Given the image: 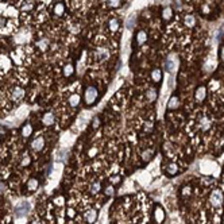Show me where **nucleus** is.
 I'll return each instance as SVG.
<instances>
[{
	"label": "nucleus",
	"instance_id": "nucleus-1",
	"mask_svg": "<svg viewBox=\"0 0 224 224\" xmlns=\"http://www.w3.org/2000/svg\"><path fill=\"white\" fill-rule=\"evenodd\" d=\"M97 99V89L94 86H88L85 91V103L86 104H93Z\"/></svg>",
	"mask_w": 224,
	"mask_h": 224
},
{
	"label": "nucleus",
	"instance_id": "nucleus-2",
	"mask_svg": "<svg viewBox=\"0 0 224 224\" xmlns=\"http://www.w3.org/2000/svg\"><path fill=\"white\" fill-rule=\"evenodd\" d=\"M209 201H211V204H212V207L219 208L221 205V202H223V196H221V193L219 190H215L212 194H211Z\"/></svg>",
	"mask_w": 224,
	"mask_h": 224
},
{
	"label": "nucleus",
	"instance_id": "nucleus-3",
	"mask_svg": "<svg viewBox=\"0 0 224 224\" xmlns=\"http://www.w3.org/2000/svg\"><path fill=\"white\" fill-rule=\"evenodd\" d=\"M31 147H32V150H34V151H40L43 147H45V139H43L42 136H38L37 139L32 140Z\"/></svg>",
	"mask_w": 224,
	"mask_h": 224
},
{
	"label": "nucleus",
	"instance_id": "nucleus-4",
	"mask_svg": "<svg viewBox=\"0 0 224 224\" xmlns=\"http://www.w3.org/2000/svg\"><path fill=\"white\" fill-rule=\"evenodd\" d=\"M24 96V91L22 88H19V86H16V88L12 89V92H11V97H12L13 101H19V100H22Z\"/></svg>",
	"mask_w": 224,
	"mask_h": 224
},
{
	"label": "nucleus",
	"instance_id": "nucleus-5",
	"mask_svg": "<svg viewBox=\"0 0 224 224\" xmlns=\"http://www.w3.org/2000/svg\"><path fill=\"white\" fill-rule=\"evenodd\" d=\"M67 101H69V105L72 108H76L80 105V101H81V97L78 93H72L69 96V99H67Z\"/></svg>",
	"mask_w": 224,
	"mask_h": 224
},
{
	"label": "nucleus",
	"instance_id": "nucleus-6",
	"mask_svg": "<svg viewBox=\"0 0 224 224\" xmlns=\"http://www.w3.org/2000/svg\"><path fill=\"white\" fill-rule=\"evenodd\" d=\"M97 217V212L94 209H88L85 213H84V219H85L88 223H93Z\"/></svg>",
	"mask_w": 224,
	"mask_h": 224
},
{
	"label": "nucleus",
	"instance_id": "nucleus-7",
	"mask_svg": "<svg viewBox=\"0 0 224 224\" xmlns=\"http://www.w3.org/2000/svg\"><path fill=\"white\" fill-rule=\"evenodd\" d=\"M28 204H27V202H20V204L18 205V207H16V215L18 216H23V215H26L27 212H28Z\"/></svg>",
	"mask_w": 224,
	"mask_h": 224
},
{
	"label": "nucleus",
	"instance_id": "nucleus-8",
	"mask_svg": "<svg viewBox=\"0 0 224 224\" xmlns=\"http://www.w3.org/2000/svg\"><path fill=\"white\" fill-rule=\"evenodd\" d=\"M53 11H54V15L62 16L65 13V5L62 4V3H55V4H54Z\"/></svg>",
	"mask_w": 224,
	"mask_h": 224
},
{
	"label": "nucleus",
	"instance_id": "nucleus-9",
	"mask_svg": "<svg viewBox=\"0 0 224 224\" xmlns=\"http://www.w3.org/2000/svg\"><path fill=\"white\" fill-rule=\"evenodd\" d=\"M207 96V91H205V86H199L196 91V100L197 101H202Z\"/></svg>",
	"mask_w": 224,
	"mask_h": 224
},
{
	"label": "nucleus",
	"instance_id": "nucleus-10",
	"mask_svg": "<svg viewBox=\"0 0 224 224\" xmlns=\"http://www.w3.org/2000/svg\"><path fill=\"white\" fill-rule=\"evenodd\" d=\"M146 40H147V34H146V31L140 30V31L136 34V43L140 46V45H143Z\"/></svg>",
	"mask_w": 224,
	"mask_h": 224
},
{
	"label": "nucleus",
	"instance_id": "nucleus-11",
	"mask_svg": "<svg viewBox=\"0 0 224 224\" xmlns=\"http://www.w3.org/2000/svg\"><path fill=\"white\" fill-rule=\"evenodd\" d=\"M42 123L46 124V126H50V124H53L54 123V115L51 112L45 113V115H43V118H42Z\"/></svg>",
	"mask_w": 224,
	"mask_h": 224
},
{
	"label": "nucleus",
	"instance_id": "nucleus-12",
	"mask_svg": "<svg viewBox=\"0 0 224 224\" xmlns=\"http://www.w3.org/2000/svg\"><path fill=\"white\" fill-rule=\"evenodd\" d=\"M162 18L165 19V20H170V19L173 18V10L170 7H166L163 8V11H162Z\"/></svg>",
	"mask_w": 224,
	"mask_h": 224
},
{
	"label": "nucleus",
	"instance_id": "nucleus-13",
	"mask_svg": "<svg viewBox=\"0 0 224 224\" xmlns=\"http://www.w3.org/2000/svg\"><path fill=\"white\" fill-rule=\"evenodd\" d=\"M184 23H185V26H188V27H193L194 23H196V19L193 18V15H185Z\"/></svg>",
	"mask_w": 224,
	"mask_h": 224
},
{
	"label": "nucleus",
	"instance_id": "nucleus-14",
	"mask_svg": "<svg viewBox=\"0 0 224 224\" xmlns=\"http://www.w3.org/2000/svg\"><path fill=\"white\" fill-rule=\"evenodd\" d=\"M74 73V67H73V65L67 64L64 66V76L65 77H70V76Z\"/></svg>",
	"mask_w": 224,
	"mask_h": 224
},
{
	"label": "nucleus",
	"instance_id": "nucleus-15",
	"mask_svg": "<svg viewBox=\"0 0 224 224\" xmlns=\"http://www.w3.org/2000/svg\"><path fill=\"white\" fill-rule=\"evenodd\" d=\"M31 132H32V127H31V124L27 123L26 126H23V128H22V135H23L24 138L30 136V135H31Z\"/></svg>",
	"mask_w": 224,
	"mask_h": 224
},
{
	"label": "nucleus",
	"instance_id": "nucleus-16",
	"mask_svg": "<svg viewBox=\"0 0 224 224\" xmlns=\"http://www.w3.org/2000/svg\"><path fill=\"white\" fill-rule=\"evenodd\" d=\"M49 46V40L46 39V38H42V39H39L37 42V47H39L40 50H46Z\"/></svg>",
	"mask_w": 224,
	"mask_h": 224
},
{
	"label": "nucleus",
	"instance_id": "nucleus-17",
	"mask_svg": "<svg viewBox=\"0 0 224 224\" xmlns=\"http://www.w3.org/2000/svg\"><path fill=\"white\" fill-rule=\"evenodd\" d=\"M100 189H101V185H100L99 181H96V182H93V184L91 185L89 190H91L92 194H96V193H99V192H100Z\"/></svg>",
	"mask_w": 224,
	"mask_h": 224
},
{
	"label": "nucleus",
	"instance_id": "nucleus-18",
	"mask_svg": "<svg viewBox=\"0 0 224 224\" xmlns=\"http://www.w3.org/2000/svg\"><path fill=\"white\" fill-rule=\"evenodd\" d=\"M27 188H28V190H35V189L38 188L37 178H30L28 182H27Z\"/></svg>",
	"mask_w": 224,
	"mask_h": 224
},
{
	"label": "nucleus",
	"instance_id": "nucleus-19",
	"mask_svg": "<svg viewBox=\"0 0 224 224\" xmlns=\"http://www.w3.org/2000/svg\"><path fill=\"white\" fill-rule=\"evenodd\" d=\"M146 97H147L148 101H154V100H155V97H157V92H155V89H153V88L148 89L147 93H146Z\"/></svg>",
	"mask_w": 224,
	"mask_h": 224
},
{
	"label": "nucleus",
	"instance_id": "nucleus-20",
	"mask_svg": "<svg viewBox=\"0 0 224 224\" xmlns=\"http://www.w3.org/2000/svg\"><path fill=\"white\" fill-rule=\"evenodd\" d=\"M151 77H153V80L155 81V82H158V81L161 80V77H162L161 70H159V69H154L153 72H151Z\"/></svg>",
	"mask_w": 224,
	"mask_h": 224
},
{
	"label": "nucleus",
	"instance_id": "nucleus-21",
	"mask_svg": "<svg viewBox=\"0 0 224 224\" xmlns=\"http://www.w3.org/2000/svg\"><path fill=\"white\" fill-rule=\"evenodd\" d=\"M139 181L142 184H145V185H147V184L150 182V175H148L147 173H140V174H139Z\"/></svg>",
	"mask_w": 224,
	"mask_h": 224
},
{
	"label": "nucleus",
	"instance_id": "nucleus-22",
	"mask_svg": "<svg viewBox=\"0 0 224 224\" xmlns=\"http://www.w3.org/2000/svg\"><path fill=\"white\" fill-rule=\"evenodd\" d=\"M107 4L112 8H118L121 5V0H107Z\"/></svg>",
	"mask_w": 224,
	"mask_h": 224
},
{
	"label": "nucleus",
	"instance_id": "nucleus-23",
	"mask_svg": "<svg viewBox=\"0 0 224 224\" xmlns=\"http://www.w3.org/2000/svg\"><path fill=\"white\" fill-rule=\"evenodd\" d=\"M34 8V4H32V1H30V0H27V1H24L23 4H22V10L23 11H30Z\"/></svg>",
	"mask_w": 224,
	"mask_h": 224
},
{
	"label": "nucleus",
	"instance_id": "nucleus-24",
	"mask_svg": "<svg viewBox=\"0 0 224 224\" xmlns=\"http://www.w3.org/2000/svg\"><path fill=\"white\" fill-rule=\"evenodd\" d=\"M109 28L112 30V31H116V30L119 28V22H118V19H111V20H109Z\"/></svg>",
	"mask_w": 224,
	"mask_h": 224
},
{
	"label": "nucleus",
	"instance_id": "nucleus-25",
	"mask_svg": "<svg viewBox=\"0 0 224 224\" xmlns=\"http://www.w3.org/2000/svg\"><path fill=\"white\" fill-rule=\"evenodd\" d=\"M177 170H178V166L175 163H170L169 166H167V173H169V174H175Z\"/></svg>",
	"mask_w": 224,
	"mask_h": 224
},
{
	"label": "nucleus",
	"instance_id": "nucleus-26",
	"mask_svg": "<svg viewBox=\"0 0 224 224\" xmlns=\"http://www.w3.org/2000/svg\"><path fill=\"white\" fill-rule=\"evenodd\" d=\"M151 154H153V150H151V148H148V150H146V151H143V154H142V158L145 159V161H150V158L153 155H151Z\"/></svg>",
	"mask_w": 224,
	"mask_h": 224
},
{
	"label": "nucleus",
	"instance_id": "nucleus-27",
	"mask_svg": "<svg viewBox=\"0 0 224 224\" xmlns=\"http://www.w3.org/2000/svg\"><path fill=\"white\" fill-rule=\"evenodd\" d=\"M175 107H178V99L177 97H172L169 101V108L173 109V108H175Z\"/></svg>",
	"mask_w": 224,
	"mask_h": 224
},
{
	"label": "nucleus",
	"instance_id": "nucleus-28",
	"mask_svg": "<svg viewBox=\"0 0 224 224\" xmlns=\"http://www.w3.org/2000/svg\"><path fill=\"white\" fill-rule=\"evenodd\" d=\"M3 66H5V67L10 66V61L5 57H1V59H0V67H3Z\"/></svg>",
	"mask_w": 224,
	"mask_h": 224
},
{
	"label": "nucleus",
	"instance_id": "nucleus-29",
	"mask_svg": "<svg viewBox=\"0 0 224 224\" xmlns=\"http://www.w3.org/2000/svg\"><path fill=\"white\" fill-rule=\"evenodd\" d=\"M105 194H107V196H112V194H113V188L111 185L105 188Z\"/></svg>",
	"mask_w": 224,
	"mask_h": 224
},
{
	"label": "nucleus",
	"instance_id": "nucleus-30",
	"mask_svg": "<svg viewBox=\"0 0 224 224\" xmlns=\"http://www.w3.org/2000/svg\"><path fill=\"white\" fill-rule=\"evenodd\" d=\"M155 213H157V217H158V221H162V217H163V213H162V211L158 208V209L155 211Z\"/></svg>",
	"mask_w": 224,
	"mask_h": 224
},
{
	"label": "nucleus",
	"instance_id": "nucleus-31",
	"mask_svg": "<svg viewBox=\"0 0 224 224\" xmlns=\"http://www.w3.org/2000/svg\"><path fill=\"white\" fill-rule=\"evenodd\" d=\"M220 59H221V61H224V46H221V47H220Z\"/></svg>",
	"mask_w": 224,
	"mask_h": 224
},
{
	"label": "nucleus",
	"instance_id": "nucleus-32",
	"mask_svg": "<svg viewBox=\"0 0 224 224\" xmlns=\"http://www.w3.org/2000/svg\"><path fill=\"white\" fill-rule=\"evenodd\" d=\"M166 66H167V69H169L170 72H172V70H173V67H174V64L169 61V62H167V64H166Z\"/></svg>",
	"mask_w": 224,
	"mask_h": 224
},
{
	"label": "nucleus",
	"instance_id": "nucleus-33",
	"mask_svg": "<svg viewBox=\"0 0 224 224\" xmlns=\"http://www.w3.org/2000/svg\"><path fill=\"white\" fill-rule=\"evenodd\" d=\"M97 127H99V119L94 118L93 119V128H97Z\"/></svg>",
	"mask_w": 224,
	"mask_h": 224
},
{
	"label": "nucleus",
	"instance_id": "nucleus-34",
	"mask_svg": "<svg viewBox=\"0 0 224 224\" xmlns=\"http://www.w3.org/2000/svg\"><path fill=\"white\" fill-rule=\"evenodd\" d=\"M28 162H30V158H28V157H26V158L23 159V162H22V165H23V166H24V165H28Z\"/></svg>",
	"mask_w": 224,
	"mask_h": 224
},
{
	"label": "nucleus",
	"instance_id": "nucleus-35",
	"mask_svg": "<svg viewBox=\"0 0 224 224\" xmlns=\"http://www.w3.org/2000/svg\"><path fill=\"white\" fill-rule=\"evenodd\" d=\"M5 23H7V22H5V19L4 18H0V27L5 26Z\"/></svg>",
	"mask_w": 224,
	"mask_h": 224
},
{
	"label": "nucleus",
	"instance_id": "nucleus-36",
	"mask_svg": "<svg viewBox=\"0 0 224 224\" xmlns=\"http://www.w3.org/2000/svg\"><path fill=\"white\" fill-rule=\"evenodd\" d=\"M111 181H112V182H119V181H120V178H119L118 175H115L113 178H111Z\"/></svg>",
	"mask_w": 224,
	"mask_h": 224
}]
</instances>
